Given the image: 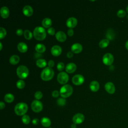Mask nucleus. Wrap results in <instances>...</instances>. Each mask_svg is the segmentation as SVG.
<instances>
[{"label": "nucleus", "instance_id": "nucleus-25", "mask_svg": "<svg viewBox=\"0 0 128 128\" xmlns=\"http://www.w3.org/2000/svg\"><path fill=\"white\" fill-rule=\"evenodd\" d=\"M36 65L40 68H44L46 66V62L44 59H42V58H40L38 59L36 62Z\"/></svg>", "mask_w": 128, "mask_h": 128}, {"label": "nucleus", "instance_id": "nucleus-3", "mask_svg": "<svg viewBox=\"0 0 128 128\" xmlns=\"http://www.w3.org/2000/svg\"><path fill=\"white\" fill-rule=\"evenodd\" d=\"M54 74V70L50 67H46L42 70L40 74V77L43 80L48 81L52 79Z\"/></svg>", "mask_w": 128, "mask_h": 128}, {"label": "nucleus", "instance_id": "nucleus-22", "mask_svg": "<svg viewBox=\"0 0 128 128\" xmlns=\"http://www.w3.org/2000/svg\"><path fill=\"white\" fill-rule=\"evenodd\" d=\"M35 50L38 53L42 54L46 51V48L44 44H38L35 46Z\"/></svg>", "mask_w": 128, "mask_h": 128}, {"label": "nucleus", "instance_id": "nucleus-24", "mask_svg": "<svg viewBox=\"0 0 128 128\" xmlns=\"http://www.w3.org/2000/svg\"><path fill=\"white\" fill-rule=\"evenodd\" d=\"M52 24V20L50 18H45L42 21V25L45 28H50Z\"/></svg>", "mask_w": 128, "mask_h": 128}, {"label": "nucleus", "instance_id": "nucleus-12", "mask_svg": "<svg viewBox=\"0 0 128 128\" xmlns=\"http://www.w3.org/2000/svg\"><path fill=\"white\" fill-rule=\"evenodd\" d=\"M104 88L110 94H113L114 93L116 88L114 84L112 82H108L104 85Z\"/></svg>", "mask_w": 128, "mask_h": 128}, {"label": "nucleus", "instance_id": "nucleus-9", "mask_svg": "<svg viewBox=\"0 0 128 128\" xmlns=\"http://www.w3.org/2000/svg\"><path fill=\"white\" fill-rule=\"evenodd\" d=\"M72 120L74 124H79L82 123L84 120V116L82 113H77L73 116Z\"/></svg>", "mask_w": 128, "mask_h": 128}, {"label": "nucleus", "instance_id": "nucleus-18", "mask_svg": "<svg viewBox=\"0 0 128 128\" xmlns=\"http://www.w3.org/2000/svg\"><path fill=\"white\" fill-rule=\"evenodd\" d=\"M0 14L1 16L4 18H6L8 17L10 14V10L8 7L6 6H2L0 8Z\"/></svg>", "mask_w": 128, "mask_h": 128}, {"label": "nucleus", "instance_id": "nucleus-39", "mask_svg": "<svg viewBox=\"0 0 128 128\" xmlns=\"http://www.w3.org/2000/svg\"><path fill=\"white\" fill-rule=\"evenodd\" d=\"M24 32L22 30V29L20 28H18L17 30L16 31V34L18 36H21L22 35V34H24Z\"/></svg>", "mask_w": 128, "mask_h": 128}, {"label": "nucleus", "instance_id": "nucleus-40", "mask_svg": "<svg viewBox=\"0 0 128 128\" xmlns=\"http://www.w3.org/2000/svg\"><path fill=\"white\" fill-rule=\"evenodd\" d=\"M39 122H40V120L38 118H34L32 120V123L34 125H37L39 124Z\"/></svg>", "mask_w": 128, "mask_h": 128}, {"label": "nucleus", "instance_id": "nucleus-43", "mask_svg": "<svg viewBox=\"0 0 128 128\" xmlns=\"http://www.w3.org/2000/svg\"><path fill=\"white\" fill-rule=\"evenodd\" d=\"M66 56L68 58H72L73 56V52H68L66 54Z\"/></svg>", "mask_w": 128, "mask_h": 128}, {"label": "nucleus", "instance_id": "nucleus-37", "mask_svg": "<svg viewBox=\"0 0 128 128\" xmlns=\"http://www.w3.org/2000/svg\"><path fill=\"white\" fill-rule=\"evenodd\" d=\"M48 32L49 34L53 36L55 34V30L54 28L52 27H50V28H48Z\"/></svg>", "mask_w": 128, "mask_h": 128}, {"label": "nucleus", "instance_id": "nucleus-7", "mask_svg": "<svg viewBox=\"0 0 128 128\" xmlns=\"http://www.w3.org/2000/svg\"><path fill=\"white\" fill-rule=\"evenodd\" d=\"M69 77L67 73L66 72H60L57 76V80L58 82L62 84H66L68 81Z\"/></svg>", "mask_w": 128, "mask_h": 128}, {"label": "nucleus", "instance_id": "nucleus-34", "mask_svg": "<svg viewBox=\"0 0 128 128\" xmlns=\"http://www.w3.org/2000/svg\"><path fill=\"white\" fill-rule=\"evenodd\" d=\"M57 104L60 106H64L66 104V100L63 98H59L57 100Z\"/></svg>", "mask_w": 128, "mask_h": 128}, {"label": "nucleus", "instance_id": "nucleus-14", "mask_svg": "<svg viewBox=\"0 0 128 128\" xmlns=\"http://www.w3.org/2000/svg\"><path fill=\"white\" fill-rule=\"evenodd\" d=\"M71 50L73 53L78 54L82 51V44L79 43H75L72 46Z\"/></svg>", "mask_w": 128, "mask_h": 128}, {"label": "nucleus", "instance_id": "nucleus-5", "mask_svg": "<svg viewBox=\"0 0 128 128\" xmlns=\"http://www.w3.org/2000/svg\"><path fill=\"white\" fill-rule=\"evenodd\" d=\"M16 74L19 78L21 79H24L26 78L28 76V69L25 66H20L18 67L16 69Z\"/></svg>", "mask_w": 128, "mask_h": 128}, {"label": "nucleus", "instance_id": "nucleus-38", "mask_svg": "<svg viewBox=\"0 0 128 128\" xmlns=\"http://www.w3.org/2000/svg\"><path fill=\"white\" fill-rule=\"evenodd\" d=\"M52 95L54 98H58L60 95V92L56 90H54L52 92Z\"/></svg>", "mask_w": 128, "mask_h": 128}, {"label": "nucleus", "instance_id": "nucleus-46", "mask_svg": "<svg viewBox=\"0 0 128 128\" xmlns=\"http://www.w3.org/2000/svg\"><path fill=\"white\" fill-rule=\"evenodd\" d=\"M125 47L128 50V40H127L125 44Z\"/></svg>", "mask_w": 128, "mask_h": 128}, {"label": "nucleus", "instance_id": "nucleus-4", "mask_svg": "<svg viewBox=\"0 0 128 128\" xmlns=\"http://www.w3.org/2000/svg\"><path fill=\"white\" fill-rule=\"evenodd\" d=\"M72 87L68 84L64 85L60 89V94L61 96L64 98L70 96L72 94Z\"/></svg>", "mask_w": 128, "mask_h": 128}, {"label": "nucleus", "instance_id": "nucleus-16", "mask_svg": "<svg viewBox=\"0 0 128 128\" xmlns=\"http://www.w3.org/2000/svg\"><path fill=\"white\" fill-rule=\"evenodd\" d=\"M76 70V66L73 62H70L66 64V70L67 72L71 74L74 72Z\"/></svg>", "mask_w": 128, "mask_h": 128}, {"label": "nucleus", "instance_id": "nucleus-41", "mask_svg": "<svg viewBox=\"0 0 128 128\" xmlns=\"http://www.w3.org/2000/svg\"><path fill=\"white\" fill-rule=\"evenodd\" d=\"M54 65V60H50L48 62V67L52 68V67H53Z\"/></svg>", "mask_w": 128, "mask_h": 128}, {"label": "nucleus", "instance_id": "nucleus-47", "mask_svg": "<svg viewBox=\"0 0 128 128\" xmlns=\"http://www.w3.org/2000/svg\"><path fill=\"white\" fill-rule=\"evenodd\" d=\"M0 50H2V42H0Z\"/></svg>", "mask_w": 128, "mask_h": 128}, {"label": "nucleus", "instance_id": "nucleus-35", "mask_svg": "<svg viewBox=\"0 0 128 128\" xmlns=\"http://www.w3.org/2000/svg\"><path fill=\"white\" fill-rule=\"evenodd\" d=\"M42 97V94L40 91H37L34 94V98L37 100H40Z\"/></svg>", "mask_w": 128, "mask_h": 128}, {"label": "nucleus", "instance_id": "nucleus-45", "mask_svg": "<svg viewBox=\"0 0 128 128\" xmlns=\"http://www.w3.org/2000/svg\"><path fill=\"white\" fill-rule=\"evenodd\" d=\"M70 128H76V124H72L71 126H70Z\"/></svg>", "mask_w": 128, "mask_h": 128}, {"label": "nucleus", "instance_id": "nucleus-42", "mask_svg": "<svg viewBox=\"0 0 128 128\" xmlns=\"http://www.w3.org/2000/svg\"><path fill=\"white\" fill-rule=\"evenodd\" d=\"M68 34L70 36H72L74 34V30L72 28H69L68 30Z\"/></svg>", "mask_w": 128, "mask_h": 128}, {"label": "nucleus", "instance_id": "nucleus-17", "mask_svg": "<svg viewBox=\"0 0 128 128\" xmlns=\"http://www.w3.org/2000/svg\"><path fill=\"white\" fill-rule=\"evenodd\" d=\"M33 9L30 6H26L22 9L23 14L26 16H30L33 14Z\"/></svg>", "mask_w": 128, "mask_h": 128}, {"label": "nucleus", "instance_id": "nucleus-48", "mask_svg": "<svg viewBox=\"0 0 128 128\" xmlns=\"http://www.w3.org/2000/svg\"><path fill=\"white\" fill-rule=\"evenodd\" d=\"M126 12H128V6H126Z\"/></svg>", "mask_w": 128, "mask_h": 128}, {"label": "nucleus", "instance_id": "nucleus-11", "mask_svg": "<svg viewBox=\"0 0 128 128\" xmlns=\"http://www.w3.org/2000/svg\"><path fill=\"white\" fill-rule=\"evenodd\" d=\"M77 19L74 17H70L68 18L66 22V26L70 28H74L77 25Z\"/></svg>", "mask_w": 128, "mask_h": 128}, {"label": "nucleus", "instance_id": "nucleus-6", "mask_svg": "<svg viewBox=\"0 0 128 128\" xmlns=\"http://www.w3.org/2000/svg\"><path fill=\"white\" fill-rule=\"evenodd\" d=\"M32 110L35 112H40L43 108V105L38 100H34L31 104Z\"/></svg>", "mask_w": 128, "mask_h": 128}, {"label": "nucleus", "instance_id": "nucleus-15", "mask_svg": "<svg viewBox=\"0 0 128 128\" xmlns=\"http://www.w3.org/2000/svg\"><path fill=\"white\" fill-rule=\"evenodd\" d=\"M56 40L60 42H64L66 40V36L62 31H58L56 34Z\"/></svg>", "mask_w": 128, "mask_h": 128}, {"label": "nucleus", "instance_id": "nucleus-20", "mask_svg": "<svg viewBox=\"0 0 128 128\" xmlns=\"http://www.w3.org/2000/svg\"><path fill=\"white\" fill-rule=\"evenodd\" d=\"M18 49L20 52L24 53L27 52L28 50V46L26 43L24 42H19L18 44Z\"/></svg>", "mask_w": 128, "mask_h": 128}, {"label": "nucleus", "instance_id": "nucleus-32", "mask_svg": "<svg viewBox=\"0 0 128 128\" xmlns=\"http://www.w3.org/2000/svg\"><path fill=\"white\" fill-rule=\"evenodd\" d=\"M117 16L119 18H122L126 16V12L124 10H120L117 12Z\"/></svg>", "mask_w": 128, "mask_h": 128}, {"label": "nucleus", "instance_id": "nucleus-1", "mask_svg": "<svg viewBox=\"0 0 128 128\" xmlns=\"http://www.w3.org/2000/svg\"><path fill=\"white\" fill-rule=\"evenodd\" d=\"M28 110V106L25 102H19L17 104L14 108L15 114L19 116H23L26 114Z\"/></svg>", "mask_w": 128, "mask_h": 128}, {"label": "nucleus", "instance_id": "nucleus-8", "mask_svg": "<svg viewBox=\"0 0 128 128\" xmlns=\"http://www.w3.org/2000/svg\"><path fill=\"white\" fill-rule=\"evenodd\" d=\"M114 60V56L110 53H106L102 57V62L106 66H110Z\"/></svg>", "mask_w": 128, "mask_h": 128}, {"label": "nucleus", "instance_id": "nucleus-23", "mask_svg": "<svg viewBox=\"0 0 128 128\" xmlns=\"http://www.w3.org/2000/svg\"><path fill=\"white\" fill-rule=\"evenodd\" d=\"M20 60V58L18 55H12L10 58V62L12 65L18 64Z\"/></svg>", "mask_w": 128, "mask_h": 128}, {"label": "nucleus", "instance_id": "nucleus-29", "mask_svg": "<svg viewBox=\"0 0 128 128\" xmlns=\"http://www.w3.org/2000/svg\"><path fill=\"white\" fill-rule=\"evenodd\" d=\"M22 121L23 124H28L30 122V118L29 116L24 114L22 118Z\"/></svg>", "mask_w": 128, "mask_h": 128}, {"label": "nucleus", "instance_id": "nucleus-13", "mask_svg": "<svg viewBox=\"0 0 128 128\" xmlns=\"http://www.w3.org/2000/svg\"><path fill=\"white\" fill-rule=\"evenodd\" d=\"M50 52H51V54L54 56H58L61 54L62 52V49L60 46L58 45H55L52 48Z\"/></svg>", "mask_w": 128, "mask_h": 128}, {"label": "nucleus", "instance_id": "nucleus-26", "mask_svg": "<svg viewBox=\"0 0 128 128\" xmlns=\"http://www.w3.org/2000/svg\"><path fill=\"white\" fill-rule=\"evenodd\" d=\"M110 43V40L108 39H103L101 40L99 42V46L100 48H106Z\"/></svg>", "mask_w": 128, "mask_h": 128}, {"label": "nucleus", "instance_id": "nucleus-44", "mask_svg": "<svg viewBox=\"0 0 128 128\" xmlns=\"http://www.w3.org/2000/svg\"><path fill=\"white\" fill-rule=\"evenodd\" d=\"M5 107V104L4 102H0V110H2Z\"/></svg>", "mask_w": 128, "mask_h": 128}, {"label": "nucleus", "instance_id": "nucleus-2", "mask_svg": "<svg viewBox=\"0 0 128 128\" xmlns=\"http://www.w3.org/2000/svg\"><path fill=\"white\" fill-rule=\"evenodd\" d=\"M34 38L38 40H43L46 36V33L45 29L42 26L36 27L33 32Z\"/></svg>", "mask_w": 128, "mask_h": 128}, {"label": "nucleus", "instance_id": "nucleus-10", "mask_svg": "<svg viewBox=\"0 0 128 128\" xmlns=\"http://www.w3.org/2000/svg\"><path fill=\"white\" fill-rule=\"evenodd\" d=\"M84 78L82 74H76L72 78V83L76 86L81 85L84 83Z\"/></svg>", "mask_w": 128, "mask_h": 128}, {"label": "nucleus", "instance_id": "nucleus-27", "mask_svg": "<svg viewBox=\"0 0 128 128\" xmlns=\"http://www.w3.org/2000/svg\"><path fill=\"white\" fill-rule=\"evenodd\" d=\"M4 100L8 103L12 102L14 100V96L12 94H7L4 96Z\"/></svg>", "mask_w": 128, "mask_h": 128}, {"label": "nucleus", "instance_id": "nucleus-28", "mask_svg": "<svg viewBox=\"0 0 128 128\" xmlns=\"http://www.w3.org/2000/svg\"><path fill=\"white\" fill-rule=\"evenodd\" d=\"M24 37L25 38L28 40H31L32 38V36H34L32 32L28 30H26L24 31Z\"/></svg>", "mask_w": 128, "mask_h": 128}, {"label": "nucleus", "instance_id": "nucleus-31", "mask_svg": "<svg viewBox=\"0 0 128 128\" xmlns=\"http://www.w3.org/2000/svg\"><path fill=\"white\" fill-rule=\"evenodd\" d=\"M16 86L19 89H22L25 86V82L23 80H18L16 82Z\"/></svg>", "mask_w": 128, "mask_h": 128}, {"label": "nucleus", "instance_id": "nucleus-30", "mask_svg": "<svg viewBox=\"0 0 128 128\" xmlns=\"http://www.w3.org/2000/svg\"><path fill=\"white\" fill-rule=\"evenodd\" d=\"M114 31L110 29L108 30L106 34L107 39H108V40H112L114 38Z\"/></svg>", "mask_w": 128, "mask_h": 128}, {"label": "nucleus", "instance_id": "nucleus-36", "mask_svg": "<svg viewBox=\"0 0 128 128\" xmlns=\"http://www.w3.org/2000/svg\"><path fill=\"white\" fill-rule=\"evenodd\" d=\"M64 68V64L62 62H60L57 64V68L59 71H62Z\"/></svg>", "mask_w": 128, "mask_h": 128}, {"label": "nucleus", "instance_id": "nucleus-21", "mask_svg": "<svg viewBox=\"0 0 128 128\" xmlns=\"http://www.w3.org/2000/svg\"><path fill=\"white\" fill-rule=\"evenodd\" d=\"M42 125L45 128H50L51 125V120L48 117H43L40 120Z\"/></svg>", "mask_w": 128, "mask_h": 128}, {"label": "nucleus", "instance_id": "nucleus-33", "mask_svg": "<svg viewBox=\"0 0 128 128\" xmlns=\"http://www.w3.org/2000/svg\"><path fill=\"white\" fill-rule=\"evenodd\" d=\"M6 35V31L4 28H0V38L2 39Z\"/></svg>", "mask_w": 128, "mask_h": 128}, {"label": "nucleus", "instance_id": "nucleus-19", "mask_svg": "<svg viewBox=\"0 0 128 128\" xmlns=\"http://www.w3.org/2000/svg\"><path fill=\"white\" fill-rule=\"evenodd\" d=\"M90 88L92 92H96L100 88V84L97 81L93 80L90 84Z\"/></svg>", "mask_w": 128, "mask_h": 128}]
</instances>
